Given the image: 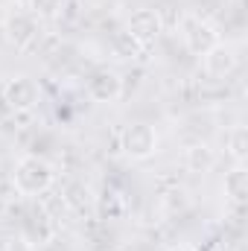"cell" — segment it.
<instances>
[{
	"label": "cell",
	"instance_id": "13",
	"mask_svg": "<svg viewBox=\"0 0 248 251\" xmlns=\"http://www.w3.org/2000/svg\"><path fill=\"white\" fill-rule=\"evenodd\" d=\"M178 251H193V249H178Z\"/></svg>",
	"mask_w": 248,
	"mask_h": 251
},
{
	"label": "cell",
	"instance_id": "5",
	"mask_svg": "<svg viewBox=\"0 0 248 251\" xmlns=\"http://www.w3.org/2000/svg\"><path fill=\"white\" fill-rule=\"evenodd\" d=\"M6 35H9V41L15 47H21V50L29 47L38 38V21H35V15L32 12H15V15H9Z\"/></svg>",
	"mask_w": 248,
	"mask_h": 251
},
{
	"label": "cell",
	"instance_id": "1",
	"mask_svg": "<svg viewBox=\"0 0 248 251\" xmlns=\"http://www.w3.org/2000/svg\"><path fill=\"white\" fill-rule=\"evenodd\" d=\"M12 181L15 190L24 193V196H38V193H47L50 184L56 181V170L44 161V158H35V155H26L15 164V173H12Z\"/></svg>",
	"mask_w": 248,
	"mask_h": 251
},
{
	"label": "cell",
	"instance_id": "6",
	"mask_svg": "<svg viewBox=\"0 0 248 251\" xmlns=\"http://www.w3.org/2000/svg\"><path fill=\"white\" fill-rule=\"evenodd\" d=\"M3 97H6V102H9L15 111H26V108H32V105L38 102V88H35L32 79H26V76H15V79L6 82Z\"/></svg>",
	"mask_w": 248,
	"mask_h": 251
},
{
	"label": "cell",
	"instance_id": "9",
	"mask_svg": "<svg viewBox=\"0 0 248 251\" xmlns=\"http://www.w3.org/2000/svg\"><path fill=\"white\" fill-rule=\"evenodd\" d=\"M184 158H187V167H190L193 173H207V170L213 167V161H216L213 149H210V146H204V143H198V146H190Z\"/></svg>",
	"mask_w": 248,
	"mask_h": 251
},
{
	"label": "cell",
	"instance_id": "7",
	"mask_svg": "<svg viewBox=\"0 0 248 251\" xmlns=\"http://www.w3.org/2000/svg\"><path fill=\"white\" fill-rule=\"evenodd\" d=\"M158 32H161V18H158V12H152V9H137V12H131V18H128V35H131L137 44H146V41L158 38Z\"/></svg>",
	"mask_w": 248,
	"mask_h": 251
},
{
	"label": "cell",
	"instance_id": "10",
	"mask_svg": "<svg viewBox=\"0 0 248 251\" xmlns=\"http://www.w3.org/2000/svg\"><path fill=\"white\" fill-rule=\"evenodd\" d=\"M246 187H248V176L243 167H237V170H231L228 176H225V193L234 199V201H243L246 199Z\"/></svg>",
	"mask_w": 248,
	"mask_h": 251
},
{
	"label": "cell",
	"instance_id": "2",
	"mask_svg": "<svg viewBox=\"0 0 248 251\" xmlns=\"http://www.w3.org/2000/svg\"><path fill=\"white\" fill-rule=\"evenodd\" d=\"M120 143H123V152L128 158L146 161V158H152L158 152V131L146 123H131V126H125Z\"/></svg>",
	"mask_w": 248,
	"mask_h": 251
},
{
	"label": "cell",
	"instance_id": "4",
	"mask_svg": "<svg viewBox=\"0 0 248 251\" xmlns=\"http://www.w3.org/2000/svg\"><path fill=\"white\" fill-rule=\"evenodd\" d=\"M85 88H88L91 100H97V102H114V100L123 94V82H120V76H117L114 70H108V67L94 70L91 79L85 82Z\"/></svg>",
	"mask_w": 248,
	"mask_h": 251
},
{
	"label": "cell",
	"instance_id": "8",
	"mask_svg": "<svg viewBox=\"0 0 248 251\" xmlns=\"http://www.w3.org/2000/svg\"><path fill=\"white\" fill-rule=\"evenodd\" d=\"M234 67H237V56H234V50L225 47L222 41H219L213 50L204 53V70H207V76H213V79H225Z\"/></svg>",
	"mask_w": 248,
	"mask_h": 251
},
{
	"label": "cell",
	"instance_id": "11",
	"mask_svg": "<svg viewBox=\"0 0 248 251\" xmlns=\"http://www.w3.org/2000/svg\"><path fill=\"white\" fill-rule=\"evenodd\" d=\"M246 140H248L246 126H237V128H231V131H228V146H231V155H234L237 161H243V158H246Z\"/></svg>",
	"mask_w": 248,
	"mask_h": 251
},
{
	"label": "cell",
	"instance_id": "3",
	"mask_svg": "<svg viewBox=\"0 0 248 251\" xmlns=\"http://www.w3.org/2000/svg\"><path fill=\"white\" fill-rule=\"evenodd\" d=\"M181 38L196 56H204L207 50H213L219 44V32L201 18H187L184 26H181Z\"/></svg>",
	"mask_w": 248,
	"mask_h": 251
},
{
	"label": "cell",
	"instance_id": "12",
	"mask_svg": "<svg viewBox=\"0 0 248 251\" xmlns=\"http://www.w3.org/2000/svg\"><path fill=\"white\" fill-rule=\"evenodd\" d=\"M62 0H32V15H53L59 12Z\"/></svg>",
	"mask_w": 248,
	"mask_h": 251
}]
</instances>
